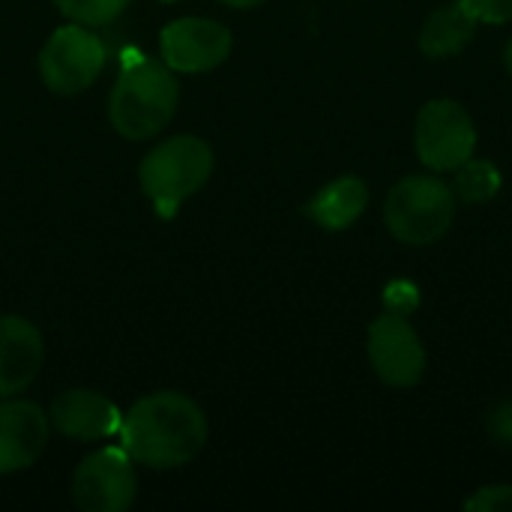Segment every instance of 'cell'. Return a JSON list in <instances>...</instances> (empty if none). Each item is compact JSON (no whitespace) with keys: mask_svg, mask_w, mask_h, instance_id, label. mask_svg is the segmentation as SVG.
<instances>
[{"mask_svg":"<svg viewBox=\"0 0 512 512\" xmlns=\"http://www.w3.org/2000/svg\"><path fill=\"white\" fill-rule=\"evenodd\" d=\"M207 444L204 411L183 393H153L120 423V447L147 468H180Z\"/></svg>","mask_w":512,"mask_h":512,"instance_id":"cell-1","label":"cell"},{"mask_svg":"<svg viewBox=\"0 0 512 512\" xmlns=\"http://www.w3.org/2000/svg\"><path fill=\"white\" fill-rule=\"evenodd\" d=\"M177 99H180V87L165 63L135 60L114 81L108 114L123 138L144 141L174 117Z\"/></svg>","mask_w":512,"mask_h":512,"instance_id":"cell-2","label":"cell"},{"mask_svg":"<svg viewBox=\"0 0 512 512\" xmlns=\"http://www.w3.org/2000/svg\"><path fill=\"white\" fill-rule=\"evenodd\" d=\"M213 174V150L195 135H174L141 162V189L162 219H174L180 204Z\"/></svg>","mask_w":512,"mask_h":512,"instance_id":"cell-3","label":"cell"},{"mask_svg":"<svg viewBox=\"0 0 512 512\" xmlns=\"http://www.w3.org/2000/svg\"><path fill=\"white\" fill-rule=\"evenodd\" d=\"M453 216H456V195L435 174H417L399 180L384 204V219L390 234L408 246L438 243L450 231Z\"/></svg>","mask_w":512,"mask_h":512,"instance_id":"cell-4","label":"cell"},{"mask_svg":"<svg viewBox=\"0 0 512 512\" xmlns=\"http://www.w3.org/2000/svg\"><path fill=\"white\" fill-rule=\"evenodd\" d=\"M105 42L87 24H66L51 33L39 51V75L54 93L72 96L87 90L105 69Z\"/></svg>","mask_w":512,"mask_h":512,"instance_id":"cell-5","label":"cell"},{"mask_svg":"<svg viewBox=\"0 0 512 512\" xmlns=\"http://www.w3.org/2000/svg\"><path fill=\"white\" fill-rule=\"evenodd\" d=\"M417 156L432 171H456L477 150V129L471 114L456 99H432L417 114L414 132Z\"/></svg>","mask_w":512,"mask_h":512,"instance_id":"cell-6","label":"cell"},{"mask_svg":"<svg viewBox=\"0 0 512 512\" xmlns=\"http://www.w3.org/2000/svg\"><path fill=\"white\" fill-rule=\"evenodd\" d=\"M138 495L135 462L123 447H102L72 477V501L84 512H123Z\"/></svg>","mask_w":512,"mask_h":512,"instance_id":"cell-7","label":"cell"},{"mask_svg":"<svg viewBox=\"0 0 512 512\" xmlns=\"http://www.w3.org/2000/svg\"><path fill=\"white\" fill-rule=\"evenodd\" d=\"M369 360L390 387H414L426 372V348L405 315L384 312L369 327Z\"/></svg>","mask_w":512,"mask_h":512,"instance_id":"cell-8","label":"cell"},{"mask_svg":"<svg viewBox=\"0 0 512 512\" xmlns=\"http://www.w3.org/2000/svg\"><path fill=\"white\" fill-rule=\"evenodd\" d=\"M162 63L171 72H210L231 54V33L210 18H177L159 36Z\"/></svg>","mask_w":512,"mask_h":512,"instance_id":"cell-9","label":"cell"},{"mask_svg":"<svg viewBox=\"0 0 512 512\" xmlns=\"http://www.w3.org/2000/svg\"><path fill=\"white\" fill-rule=\"evenodd\" d=\"M48 444V414L33 402L0 405V474L30 468Z\"/></svg>","mask_w":512,"mask_h":512,"instance_id":"cell-10","label":"cell"},{"mask_svg":"<svg viewBox=\"0 0 512 512\" xmlns=\"http://www.w3.org/2000/svg\"><path fill=\"white\" fill-rule=\"evenodd\" d=\"M51 423L66 438L102 441V438L120 435L123 414L102 393H93V390H66L51 405Z\"/></svg>","mask_w":512,"mask_h":512,"instance_id":"cell-11","label":"cell"},{"mask_svg":"<svg viewBox=\"0 0 512 512\" xmlns=\"http://www.w3.org/2000/svg\"><path fill=\"white\" fill-rule=\"evenodd\" d=\"M42 357L45 348L39 330L18 315H0V399L30 387Z\"/></svg>","mask_w":512,"mask_h":512,"instance_id":"cell-12","label":"cell"},{"mask_svg":"<svg viewBox=\"0 0 512 512\" xmlns=\"http://www.w3.org/2000/svg\"><path fill=\"white\" fill-rule=\"evenodd\" d=\"M477 27H480V18L468 9V3L453 0L447 6H438L426 18L423 33H420V48L432 60L453 57L474 39Z\"/></svg>","mask_w":512,"mask_h":512,"instance_id":"cell-13","label":"cell"},{"mask_svg":"<svg viewBox=\"0 0 512 512\" xmlns=\"http://www.w3.org/2000/svg\"><path fill=\"white\" fill-rule=\"evenodd\" d=\"M366 204H369V186L360 177L348 174L327 183L306 204V216H312V222H318L327 231H345L363 216Z\"/></svg>","mask_w":512,"mask_h":512,"instance_id":"cell-14","label":"cell"},{"mask_svg":"<svg viewBox=\"0 0 512 512\" xmlns=\"http://www.w3.org/2000/svg\"><path fill=\"white\" fill-rule=\"evenodd\" d=\"M453 195L459 201H468V204H486L498 195L501 189V171L486 162V159H468L456 168V177H453Z\"/></svg>","mask_w":512,"mask_h":512,"instance_id":"cell-15","label":"cell"},{"mask_svg":"<svg viewBox=\"0 0 512 512\" xmlns=\"http://www.w3.org/2000/svg\"><path fill=\"white\" fill-rule=\"evenodd\" d=\"M54 3L69 21L99 27V24L114 21L132 0H54Z\"/></svg>","mask_w":512,"mask_h":512,"instance_id":"cell-16","label":"cell"},{"mask_svg":"<svg viewBox=\"0 0 512 512\" xmlns=\"http://www.w3.org/2000/svg\"><path fill=\"white\" fill-rule=\"evenodd\" d=\"M471 512H512V486H486L465 501Z\"/></svg>","mask_w":512,"mask_h":512,"instance_id":"cell-17","label":"cell"},{"mask_svg":"<svg viewBox=\"0 0 512 512\" xmlns=\"http://www.w3.org/2000/svg\"><path fill=\"white\" fill-rule=\"evenodd\" d=\"M384 306H387V312H396V315L408 318L420 306V291L411 282H393L384 291Z\"/></svg>","mask_w":512,"mask_h":512,"instance_id":"cell-18","label":"cell"},{"mask_svg":"<svg viewBox=\"0 0 512 512\" xmlns=\"http://www.w3.org/2000/svg\"><path fill=\"white\" fill-rule=\"evenodd\" d=\"M468 9L489 24H507L512 21V0H465Z\"/></svg>","mask_w":512,"mask_h":512,"instance_id":"cell-19","label":"cell"},{"mask_svg":"<svg viewBox=\"0 0 512 512\" xmlns=\"http://www.w3.org/2000/svg\"><path fill=\"white\" fill-rule=\"evenodd\" d=\"M489 435H492L498 444L512 447V399L501 402V405L489 414Z\"/></svg>","mask_w":512,"mask_h":512,"instance_id":"cell-20","label":"cell"},{"mask_svg":"<svg viewBox=\"0 0 512 512\" xmlns=\"http://www.w3.org/2000/svg\"><path fill=\"white\" fill-rule=\"evenodd\" d=\"M219 3L234 6V9H252V6H258V3H264V0H219Z\"/></svg>","mask_w":512,"mask_h":512,"instance_id":"cell-21","label":"cell"},{"mask_svg":"<svg viewBox=\"0 0 512 512\" xmlns=\"http://www.w3.org/2000/svg\"><path fill=\"white\" fill-rule=\"evenodd\" d=\"M504 66H507V72L512 75V39L507 42V48H504Z\"/></svg>","mask_w":512,"mask_h":512,"instance_id":"cell-22","label":"cell"}]
</instances>
